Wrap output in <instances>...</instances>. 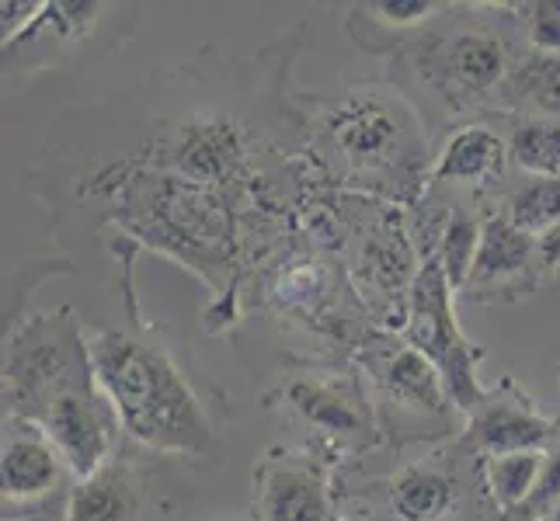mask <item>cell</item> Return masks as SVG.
<instances>
[{
	"label": "cell",
	"mask_w": 560,
	"mask_h": 521,
	"mask_svg": "<svg viewBox=\"0 0 560 521\" xmlns=\"http://www.w3.org/2000/svg\"><path fill=\"white\" fill-rule=\"evenodd\" d=\"M359 358H362L365 382H370V393H373L380 431H390L394 424L404 431H408V424L411 428H421L424 424L429 438L450 431L453 414L459 411L453 407L450 390H446V382H442L439 369L424 355H418L408 341L390 331L370 334L359 347Z\"/></svg>",
	"instance_id": "cell-9"
},
{
	"label": "cell",
	"mask_w": 560,
	"mask_h": 521,
	"mask_svg": "<svg viewBox=\"0 0 560 521\" xmlns=\"http://www.w3.org/2000/svg\"><path fill=\"white\" fill-rule=\"evenodd\" d=\"M258 521H338L331 470L320 452L272 449L255 466Z\"/></svg>",
	"instance_id": "cell-12"
},
{
	"label": "cell",
	"mask_w": 560,
	"mask_h": 521,
	"mask_svg": "<svg viewBox=\"0 0 560 521\" xmlns=\"http://www.w3.org/2000/svg\"><path fill=\"white\" fill-rule=\"evenodd\" d=\"M509 140L488 122H470L450 132L442 150L435 153L432 164V181L435 185H453V188H470V191H488L505 181L509 174Z\"/></svg>",
	"instance_id": "cell-16"
},
{
	"label": "cell",
	"mask_w": 560,
	"mask_h": 521,
	"mask_svg": "<svg viewBox=\"0 0 560 521\" xmlns=\"http://www.w3.org/2000/svg\"><path fill=\"white\" fill-rule=\"evenodd\" d=\"M539 470H544V452H509V455L477 459L485 494L505 518L518 514V508L529 500V494L536 490Z\"/></svg>",
	"instance_id": "cell-21"
},
{
	"label": "cell",
	"mask_w": 560,
	"mask_h": 521,
	"mask_svg": "<svg viewBox=\"0 0 560 521\" xmlns=\"http://www.w3.org/2000/svg\"><path fill=\"white\" fill-rule=\"evenodd\" d=\"M4 521H25V518H4Z\"/></svg>",
	"instance_id": "cell-30"
},
{
	"label": "cell",
	"mask_w": 560,
	"mask_h": 521,
	"mask_svg": "<svg viewBox=\"0 0 560 521\" xmlns=\"http://www.w3.org/2000/svg\"><path fill=\"white\" fill-rule=\"evenodd\" d=\"M250 521H258V518H250Z\"/></svg>",
	"instance_id": "cell-31"
},
{
	"label": "cell",
	"mask_w": 560,
	"mask_h": 521,
	"mask_svg": "<svg viewBox=\"0 0 560 521\" xmlns=\"http://www.w3.org/2000/svg\"><path fill=\"white\" fill-rule=\"evenodd\" d=\"M501 98L518 115L560 122V56L529 49L512 70Z\"/></svg>",
	"instance_id": "cell-20"
},
{
	"label": "cell",
	"mask_w": 560,
	"mask_h": 521,
	"mask_svg": "<svg viewBox=\"0 0 560 521\" xmlns=\"http://www.w3.org/2000/svg\"><path fill=\"white\" fill-rule=\"evenodd\" d=\"M509 153L529 178H560V122L518 115L509 137Z\"/></svg>",
	"instance_id": "cell-23"
},
{
	"label": "cell",
	"mask_w": 560,
	"mask_h": 521,
	"mask_svg": "<svg viewBox=\"0 0 560 521\" xmlns=\"http://www.w3.org/2000/svg\"><path fill=\"white\" fill-rule=\"evenodd\" d=\"M380 490L394 521H450L463 497L456 462L446 455L404 462Z\"/></svg>",
	"instance_id": "cell-15"
},
{
	"label": "cell",
	"mask_w": 560,
	"mask_h": 521,
	"mask_svg": "<svg viewBox=\"0 0 560 521\" xmlns=\"http://www.w3.org/2000/svg\"><path fill=\"white\" fill-rule=\"evenodd\" d=\"M450 4L435 0H376V4H359L345 17V28L355 38L359 49L390 52L418 28L432 25L439 14H446Z\"/></svg>",
	"instance_id": "cell-18"
},
{
	"label": "cell",
	"mask_w": 560,
	"mask_h": 521,
	"mask_svg": "<svg viewBox=\"0 0 560 521\" xmlns=\"http://www.w3.org/2000/svg\"><path fill=\"white\" fill-rule=\"evenodd\" d=\"M38 11H43V4H35V0H25V4H18V0H4L0 4V35H4V46H11L18 35L28 32V25L38 17Z\"/></svg>",
	"instance_id": "cell-27"
},
{
	"label": "cell",
	"mask_w": 560,
	"mask_h": 521,
	"mask_svg": "<svg viewBox=\"0 0 560 521\" xmlns=\"http://www.w3.org/2000/svg\"><path fill=\"white\" fill-rule=\"evenodd\" d=\"M268 407H282L317 438V449L352 455L380 441V417L370 382L349 365L296 362L268 393Z\"/></svg>",
	"instance_id": "cell-7"
},
{
	"label": "cell",
	"mask_w": 560,
	"mask_h": 521,
	"mask_svg": "<svg viewBox=\"0 0 560 521\" xmlns=\"http://www.w3.org/2000/svg\"><path fill=\"white\" fill-rule=\"evenodd\" d=\"M91 196L105 199L122 234L191 268L212 296L226 299L241 264V196L217 191L158 167L115 161L91 174Z\"/></svg>",
	"instance_id": "cell-1"
},
{
	"label": "cell",
	"mask_w": 560,
	"mask_h": 521,
	"mask_svg": "<svg viewBox=\"0 0 560 521\" xmlns=\"http://www.w3.org/2000/svg\"><path fill=\"white\" fill-rule=\"evenodd\" d=\"M505 216L529 237H544L560 223V178H526L512 188Z\"/></svg>",
	"instance_id": "cell-24"
},
{
	"label": "cell",
	"mask_w": 560,
	"mask_h": 521,
	"mask_svg": "<svg viewBox=\"0 0 560 521\" xmlns=\"http://www.w3.org/2000/svg\"><path fill=\"white\" fill-rule=\"evenodd\" d=\"M459 11V4H450L446 14L394 49V63L408 67L411 81L453 115L501 98L512 70L526 56L518 52L526 25L523 14H512L515 8L509 14H491L494 8L488 4L474 8V14Z\"/></svg>",
	"instance_id": "cell-4"
},
{
	"label": "cell",
	"mask_w": 560,
	"mask_h": 521,
	"mask_svg": "<svg viewBox=\"0 0 560 521\" xmlns=\"http://www.w3.org/2000/svg\"><path fill=\"white\" fill-rule=\"evenodd\" d=\"M421 258L415 250L411 229L404 226L397 209L376 212V220L365 226L355 250L352 279L355 288L370 299V310L383 317V323L404 327L408 320L411 288L418 279Z\"/></svg>",
	"instance_id": "cell-10"
},
{
	"label": "cell",
	"mask_w": 560,
	"mask_h": 521,
	"mask_svg": "<svg viewBox=\"0 0 560 521\" xmlns=\"http://www.w3.org/2000/svg\"><path fill=\"white\" fill-rule=\"evenodd\" d=\"M453 306H456V288L450 285L439 254L429 250V254H421V268L411 288L408 320L400 327V338L435 365L450 390L453 407L467 417L477 407L480 393H485L477 369L488 358V352L470 344L467 334L459 331Z\"/></svg>",
	"instance_id": "cell-8"
},
{
	"label": "cell",
	"mask_w": 560,
	"mask_h": 521,
	"mask_svg": "<svg viewBox=\"0 0 560 521\" xmlns=\"http://www.w3.org/2000/svg\"><path fill=\"white\" fill-rule=\"evenodd\" d=\"M314 143L338 185L390 202H415L432 178L421 115L386 84H355L338 102L314 105Z\"/></svg>",
	"instance_id": "cell-2"
},
{
	"label": "cell",
	"mask_w": 560,
	"mask_h": 521,
	"mask_svg": "<svg viewBox=\"0 0 560 521\" xmlns=\"http://www.w3.org/2000/svg\"><path fill=\"white\" fill-rule=\"evenodd\" d=\"M88 327L70 306L18 327L4 352V407L8 417L35 421L56 396L94 386Z\"/></svg>",
	"instance_id": "cell-6"
},
{
	"label": "cell",
	"mask_w": 560,
	"mask_h": 521,
	"mask_svg": "<svg viewBox=\"0 0 560 521\" xmlns=\"http://www.w3.org/2000/svg\"><path fill=\"white\" fill-rule=\"evenodd\" d=\"M557 505H560V431L544 449V470H539L536 490L529 494L526 505L518 508V514H512L509 521H544L557 511Z\"/></svg>",
	"instance_id": "cell-25"
},
{
	"label": "cell",
	"mask_w": 560,
	"mask_h": 521,
	"mask_svg": "<svg viewBox=\"0 0 560 521\" xmlns=\"http://www.w3.org/2000/svg\"><path fill=\"white\" fill-rule=\"evenodd\" d=\"M258 157H261V140L247 126V119L226 108L199 105L161 126L143 143L140 153H126L119 161L178 174L185 181L230 191V196L250 199L258 205L261 199L255 181Z\"/></svg>",
	"instance_id": "cell-5"
},
{
	"label": "cell",
	"mask_w": 560,
	"mask_h": 521,
	"mask_svg": "<svg viewBox=\"0 0 560 521\" xmlns=\"http://www.w3.org/2000/svg\"><path fill=\"white\" fill-rule=\"evenodd\" d=\"M143 497L140 484L126 466H102L94 476L73 487L63 521H140Z\"/></svg>",
	"instance_id": "cell-19"
},
{
	"label": "cell",
	"mask_w": 560,
	"mask_h": 521,
	"mask_svg": "<svg viewBox=\"0 0 560 521\" xmlns=\"http://www.w3.org/2000/svg\"><path fill=\"white\" fill-rule=\"evenodd\" d=\"M539 268H536V237L523 234L505 212H488L480 229V247L463 299L470 303H509L526 293H536Z\"/></svg>",
	"instance_id": "cell-14"
},
{
	"label": "cell",
	"mask_w": 560,
	"mask_h": 521,
	"mask_svg": "<svg viewBox=\"0 0 560 521\" xmlns=\"http://www.w3.org/2000/svg\"><path fill=\"white\" fill-rule=\"evenodd\" d=\"M544 521H560V505H557V511H553L550 518H544Z\"/></svg>",
	"instance_id": "cell-29"
},
{
	"label": "cell",
	"mask_w": 560,
	"mask_h": 521,
	"mask_svg": "<svg viewBox=\"0 0 560 521\" xmlns=\"http://www.w3.org/2000/svg\"><path fill=\"white\" fill-rule=\"evenodd\" d=\"M32 424L49 435L77 479H88L102 466H108L115 452V435L122 428L112 403L98 390V382L56 396Z\"/></svg>",
	"instance_id": "cell-13"
},
{
	"label": "cell",
	"mask_w": 560,
	"mask_h": 521,
	"mask_svg": "<svg viewBox=\"0 0 560 521\" xmlns=\"http://www.w3.org/2000/svg\"><path fill=\"white\" fill-rule=\"evenodd\" d=\"M526 38L536 52H557L560 56V0H539V4L523 8Z\"/></svg>",
	"instance_id": "cell-26"
},
{
	"label": "cell",
	"mask_w": 560,
	"mask_h": 521,
	"mask_svg": "<svg viewBox=\"0 0 560 521\" xmlns=\"http://www.w3.org/2000/svg\"><path fill=\"white\" fill-rule=\"evenodd\" d=\"M424 229H429V247H424V254L429 250H435L442 268H446V279L450 285L463 288V282H467L470 268H474V258H477V247H480V229H485V216H474V212L467 209H453L442 216V223L432 229L429 223H424Z\"/></svg>",
	"instance_id": "cell-22"
},
{
	"label": "cell",
	"mask_w": 560,
	"mask_h": 521,
	"mask_svg": "<svg viewBox=\"0 0 560 521\" xmlns=\"http://www.w3.org/2000/svg\"><path fill=\"white\" fill-rule=\"evenodd\" d=\"M560 431V417H547L536 400L512 376H501L480 393L477 407L467 414L459 452L477 459L509 452H544Z\"/></svg>",
	"instance_id": "cell-11"
},
{
	"label": "cell",
	"mask_w": 560,
	"mask_h": 521,
	"mask_svg": "<svg viewBox=\"0 0 560 521\" xmlns=\"http://www.w3.org/2000/svg\"><path fill=\"white\" fill-rule=\"evenodd\" d=\"M63 455L43 428L32 421H4V452H0V476H4V500L22 505L52 494L63 479Z\"/></svg>",
	"instance_id": "cell-17"
},
{
	"label": "cell",
	"mask_w": 560,
	"mask_h": 521,
	"mask_svg": "<svg viewBox=\"0 0 560 521\" xmlns=\"http://www.w3.org/2000/svg\"><path fill=\"white\" fill-rule=\"evenodd\" d=\"M91 369L122 431L164 455H202L212 441L202 400L164 347L129 331H88Z\"/></svg>",
	"instance_id": "cell-3"
},
{
	"label": "cell",
	"mask_w": 560,
	"mask_h": 521,
	"mask_svg": "<svg viewBox=\"0 0 560 521\" xmlns=\"http://www.w3.org/2000/svg\"><path fill=\"white\" fill-rule=\"evenodd\" d=\"M536 268L539 282H560V223L536 237Z\"/></svg>",
	"instance_id": "cell-28"
}]
</instances>
